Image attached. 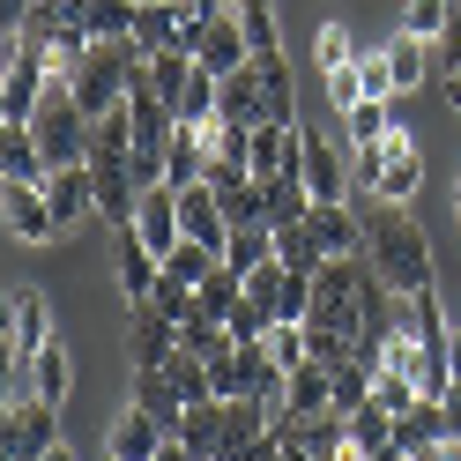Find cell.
Listing matches in <instances>:
<instances>
[{"instance_id":"1","label":"cell","mask_w":461,"mask_h":461,"mask_svg":"<svg viewBox=\"0 0 461 461\" xmlns=\"http://www.w3.org/2000/svg\"><path fill=\"white\" fill-rule=\"evenodd\" d=\"M365 253H372V268L387 276V291H394L402 305L439 291V276H431V246H424V230L410 223V209H394V201H372V216H365Z\"/></svg>"},{"instance_id":"2","label":"cell","mask_w":461,"mask_h":461,"mask_svg":"<svg viewBox=\"0 0 461 461\" xmlns=\"http://www.w3.org/2000/svg\"><path fill=\"white\" fill-rule=\"evenodd\" d=\"M350 179H357L372 201H394V209H410V194L424 186V157H417L410 127H387L372 149H350Z\"/></svg>"},{"instance_id":"3","label":"cell","mask_w":461,"mask_h":461,"mask_svg":"<svg viewBox=\"0 0 461 461\" xmlns=\"http://www.w3.org/2000/svg\"><path fill=\"white\" fill-rule=\"evenodd\" d=\"M31 134H38V149H45L52 171L60 164H90V112H82L75 82H52L45 90V104L31 112Z\"/></svg>"},{"instance_id":"4","label":"cell","mask_w":461,"mask_h":461,"mask_svg":"<svg viewBox=\"0 0 461 461\" xmlns=\"http://www.w3.org/2000/svg\"><path fill=\"white\" fill-rule=\"evenodd\" d=\"M52 447H60V439H52V402H8V410H0V454H8V461H45Z\"/></svg>"},{"instance_id":"5","label":"cell","mask_w":461,"mask_h":461,"mask_svg":"<svg viewBox=\"0 0 461 461\" xmlns=\"http://www.w3.org/2000/svg\"><path fill=\"white\" fill-rule=\"evenodd\" d=\"M171 357H179V321H171L164 305L141 298L134 321H127V365H134V372H164Z\"/></svg>"},{"instance_id":"6","label":"cell","mask_w":461,"mask_h":461,"mask_svg":"<svg viewBox=\"0 0 461 461\" xmlns=\"http://www.w3.org/2000/svg\"><path fill=\"white\" fill-rule=\"evenodd\" d=\"M45 342H52V298L23 283V291H8V365H31Z\"/></svg>"},{"instance_id":"7","label":"cell","mask_w":461,"mask_h":461,"mask_svg":"<svg viewBox=\"0 0 461 461\" xmlns=\"http://www.w3.org/2000/svg\"><path fill=\"white\" fill-rule=\"evenodd\" d=\"M112 276H120V298L127 305H141L164 283V261L149 253V239H141V230L127 223V230H112Z\"/></svg>"},{"instance_id":"8","label":"cell","mask_w":461,"mask_h":461,"mask_svg":"<svg viewBox=\"0 0 461 461\" xmlns=\"http://www.w3.org/2000/svg\"><path fill=\"white\" fill-rule=\"evenodd\" d=\"M305 239L321 246V261H342V253H365V223L350 216V201H312L305 209Z\"/></svg>"},{"instance_id":"9","label":"cell","mask_w":461,"mask_h":461,"mask_svg":"<svg viewBox=\"0 0 461 461\" xmlns=\"http://www.w3.org/2000/svg\"><path fill=\"white\" fill-rule=\"evenodd\" d=\"M298 179H305V194L312 201H350V157H342L335 149V141H321V134H312L305 127V164H298Z\"/></svg>"},{"instance_id":"10","label":"cell","mask_w":461,"mask_h":461,"mask_svg":"<svg viewBox=\"0 0 461 461\" xmlns=\"http://www.w3.org/2000/svg\"><path fill=\"white\" fill-rule=\"evenodd\" d=\"M134 230L149 239V253H157V261H171V246L186 239V223H179V186H149V194H141Z\"/></svg>"},{"instance_id":"11","label":"cell","mask_w":461,"mask_h":461,"mask_svg":"<svg viewBox=\"0 0 461 461\" xmlns=\"http://www.w3.org/2000/svg\"><path fill=\"white\" fill-rule=\"evenodd\" d=\"M45 201H52V216H60V230H75L82 216H97V171L90 164H60L45 179Z\"/></svg>"},{"instance_id":"12","label":"cell","mask_w":461,"mask_h":461,"mask_svg":"<svg viewBox=\"0 0 461 461\" xmlns=\"http://www.w3.org/2000/svg\"><path fill=\"white\" fill-rule=\"evenodd\" d=\"M171 439V431L149 417V410H141V402H127V410L120 417H112V439H104V454L112 461H157V447Z\"/></svg>"},{"instance_id":"13","label":"cell","mask_w":461,"mask_h":461,"mask_svg":"<svg viewBox=\"0 0 461 461\" xmlns=\"http://www.w3.org/2000/svg\"><path fill=\"white\" fill-rule=\"evenodd\" d=\"M0 201H8V230H15L23 246H52V239H60V216H52L45 186H8Z\"/></svg>"},{"instance_id":"14","label":"cell","mask_w":461,"mask_h":461,"mask_svg":"<svg viewBox=\"0 0 461 461\" xmlns=\"http://www.w3.org/2000/svg\"><path fill=\"white\" fill-rule=\"evenodd\" d=\"M223 424H230V402H186V417H179V431H171V439H179L194 461H216L223 454Z\"/></svg>"},{"instance_id":"15","label":"cell","mask_w":461,"mask_h":461,"mask_svg":"<svg viewBox=\"0 0 461 461\" xmlns=\"http://www.w3.org/2000/svg\"><path fill=\"white\" fill-rule=\"evenodd\" d=\"M52 179V164L38 149V134L31 127H0V186H45Z\"/></svg>"},{"instance_id":"16","label":"cell","mask_w":461,"mask_h":461,"mask_svg":"<svg viewBox=\"0 0 461 461\" xmlns=\"http://www.w3.org/2000/svg\"><path fill=\"white\" fill-rule=\"evenodd\" d=\"M194 60L209 68V75H239V68L253 60V45H246V31H239V15H230V8H223V15L209 23V31H201V45H194Z\"/></svg>"},{"instance_id":"17","label":"cell","mask_w":461,"mask_h":461,"mask_svg":"<svg viewBox=\"0 0 461 461\" xmlns=\"http://www.w3.org/2000/svg\"><path fill=\"white\" fill-rule=\"evenodd\" d=\"M179 223H186V239L216 246V253H223V239H230V216H223V201H216L209 179H201V186H179Z\"/></svg>"},{"instance_id":"18","label":"cell","mask_w":461,"mask_h":461,"mask_svg":"<svg viewBox=\"0 0 461 461\" xmlns=\"http://www.w3.org/2000/svg\"><path fill=\"white\" fill-rule=\"evenodd\" d=\"M387 75H394V97H410V90H424V82H431V68H439V60H431V38H410V31H394L387 45Z\"/></svg>"},{"instance_id":"19","label":"cell","mask_w":461,"mask_h":461,"mask_svg":"<svg viewBox=\"0 0 461 461\" xmlns=\"http://www.w3.org/2000/svg\"><path fill=\"white\" fill-rule=\"evenodd\" d=\"M216 112L230 127H261L268 120V97H261V75H253V60L239 68V75H223V97H216Z\"/></svg>"},{"instance_id":"20","label":"cell","mask_w":461,"mask_h":461,"mask_svg":"<svg viewBox=\"0 0 461 461\" xmlns=\"http://www.w3.org/2000/svg\"><path fill=\"white\" fill-rule=\"evenodd\" d=\"M394 439L410 447V454L439 447V439H447V402H431V394H424V402H410V410L394 417Z\"/></svg>"},{"instance_id":"21","label":"cell","mask_w":461,"mask_h":461,"mask_svg":"<svg viewBox=\"0 0 461 461\" xmlns=\"http://www.w3.org/2000/svg\"><path fill=\"white\" fill-rule=\"evenodd\" d=\"M31 387H38V402H52V410L75 394V357L60 350V342H45V350L31 357Z\"/></svg>"},{"instance_id":"22","label":"cell","mask_w":461,"mask_h":461,"mask_svg":"<svg viewBox=\"0 0 461 461\" xmlns=\"http://www.w3.org/2000/svg\"><path fill=\"white\" fill-rule=\"evenodd\" d=\"M261 261H276V230H268V223H230V239H223V268L253 276Z\"/></svg>"},{"instance_id":"23","label":"cell","mask_w":461,"mask_h":461,"mask_svg":"<svg viewBox=\"0 0 461 461\" xmlns=\"http://www.w3.org/2000/svg\"><path fill=\"white\" fill-rule=\"evenodd\" d=\"M283 410L291 417H328V365H291V387H283Z\"/></svg>"},{"instance_id":"24","label":"cell","mask_w":461,"mask_h":461,"mask_svg":"<svg viewBox=\"0 0 461 461\" xmlns=\"http://www.w3.org/2000/svg\"><path fill=\"white\" fill-rule=\"evenodd\" d=\"M134 402L149 410L164 431H179V417H186V402H179V387H171V372H134Z\"/></svg>"},{"instance_id":"25","label":"cell","mask_w":461,"mask_h":461,"mask_svg":"<svg viewBox=\"0 0 461 461\" xmlns=\"http://www.w3.org/2000/svg\"><path fill=\"white\" fill-rule=\"evenodd\" d=\"M216 268H223V253H216V246H201V239H179V246H171V261H164V276H171V283H186V291H201Z\"/></svg>"},{"instance_id":"26","label":"cell","mask_w":461,"mask_h":461,"mask_svg":"<svg viewBox=\"0 0 461 461\" xmlns=\"http://www.w3.org/2000/svg\"><path fill=\"white\" fill-rule=\"evenodd\" d=\"M365 402H372V365H365V357L335 365V372H328V410L350 417V410H365Z\"/></svg>"},{"instance_id":"27","label":"cell","mask_w":461,"mask_h":461,"mask_svg":"<svg viewBox=\"0 0 461 461\" xmlns=\"http://www.w3.org/2000/svg\"><path fill=\"white\" fill-rule=\"evenodd\" d=\"M239 31H246V45L253 52H283V23H276V0H239Z\"/></svg>"},{"instance_id":"28","label":"cell","mask_w":461,"mask_h":461,"mask_svg":"<svg viewBox=\"0 0 461 461\" xmlns=\"http://www.w3.org/2000/svg\"><path fill=\"white\" fill-rule=\"evenodd\" d=\"M82 23H90V38H134L141 0H90V8H82Z\"/></svg>"},{"instance_id":"29","label":"cell","mask_w":461,"mask_h":461,"mask_svg":"<svg viewBox=\"0 0 461 461\" xmlns=\"http://www.w3.org/2000/svg\"><path fill=\"white\" fill-rule=\"evenodd\" d=\"M342 127H350V149H372L394 120H387V97H357L350 112H342Z\"/></svg>"},{"instance_id":"30","label":"cell","mask_w":461,"mask_h":461,"mask_svg":"<svg viewBox=\"0 0 461 461\" xmlns=\"http://www.w3.org/2000/svg\"><path fill=\"white\" fill-rule=\"evenodd\" d=\"M164 372H171V387H179V402H209V394H216V380H209V357H194V350H179Z\"/></svg>"},{"instance_id":"31","label":"cell","mask_w":461,"mask_h":461,"mask_svg":"<svg viewBox=\"0 0 461 461\" xmlns=\"http://www.w3.org/2000/svg\"><path fill=\"white\" fill-rule=\"evenodd\" d=\"M372 402H380L387 417H402V410H410V402H424V394H417V380H410V372L380 365V372H372Z\"/></svg>"},{"instance_id":"32","label":"cell","mask_w":461,"mask_h":461,"mask_svg":"<svg viewBox=\"0 0 461 461\" xmlns=\"http://www.w3.org/2000/svg\"><path fill=\"white\" fill-rule=\"evenodd\" d=\"M312 60H321V75L350 68V60H357V38L342 31V23H321V31H312Z\"/></svg>"},{"instance_id":"33","label":"cell","mask_w":461,"mask_h":461,"mask_svg":"<svg viewBox=\"0 0 461 461\" xmlns=\"http://www.w3.org/2000/svg\"><path fill=\"white\" fill-rule=\"evenodd\" d=\"M216 97H223V75H209V68H194V82H186V97H179V127H194V120H209V112H216Z\"/></svg>"},{"instance_id":"34","label":"cell","mask_w":461,"mask_h":461,"mask_svg":"<svg viewBox=\"0 0 461 461\" xmlns=\"http://www.w3.org/2000/svg\"><path fill=\"white\" fill-rule=\"evenodd\" d=\"M342 424H350V439H357L365 454H380V447L394 439V417L380 410V402H365V410H350V417H342Z\"/></svg>"},{"instance_id":"35","label":"cell","mask_w":461,"mask_h":461,"mask_svg":"<svg viewBox=\"0 0 461 461\" xmlns=\"http://www.w3.org/2000/svg\"><path fill=\"white\" fill-rule=\"evenodd\" d=\"M268 357H276L283 372H291V365H305V357H312V342H305V321H276V328H268Z\"/></svg>"},{"instance_id":"36","label":"cell","mask_w":461,"mask_h":461,"mask_svg":"<svg viewBox=\"0 0 461 461\" xmlns=\"http://www.w3.org/2000/svg\"><path fill=\"white\" fill-rule=\"evenodd\" d=\"M312 312V268H283V298H276V321H305Z\"/></svg>"},{"instance_id":"37","label":"cell","mask_w":461,"mask_h":461,"mask_svg":"<svg viewBox=\"0 0 461 461\" xmlns=\"http://www.w3.org/2000/svg\"><path fill=\"white\" fill-rule=\"evenodd\" d=\"M447 15H454V0H410V8H402V31L410 38H439Z\"/></svg>"},{"instance_id":"38","label":"cell","mask_w":461,"mask_h":461,"mask_svg":"<svg viewBox=\"0 0 461 461\" xmlns=\"http://www.w3.org/2000/svg\"><path fill=\"white\" fill-rule=\"evenodd\" d=\"M276 261H283V268H321V246L305 239V223H291V230H276Z\"/></svg>"},{"instance_id":"39","label":"cell","mask_w":461,"mask_h":461,"mask_svg":"<svg viewBox=\"0 0 461 461\" xmlns=\"http://www.w3.org/2000/svg\"><path fill=\"white\" fill-rule=\"evenodd\" d=\"M357 60H365V52H357ZM357 60H350V68H335V75H321V90H328V104H335V112H350V104L365 97V75H357Z\"/></svg>"},{"instance_id":"40","label":"cell","mask_w":461,"mask_h":461,"mask_svg":"<svg viewBox=\"0 0 461 461\" xmlns=\"http://www.w3.org/2000/svg\"><path fill=\"white\" fill-rule=\"evenodd\" d=\"M431 60H439L447 75L461 68V0H454V15H447V31H439V38H431Z\"/></svg>"},{"instance_id":"41","label":"cell","mask_w":461,"mask_h":461,"mask_svg":"<svg viewBox=\"0 0 461 461\" xmlns=\"http://www.w3.org/2000/svg\"><path fill=\"white\" fill-rule=\"evenodd\" d=\"M447 431H454V439H461V380L447 387Z\"/></svg>"},{"instance_id":"42","label":"cell","mask_w":461,"mask_h":461,"mask_svg":"<svg viewBox=\"0 0 461 461\" xmlns=\"http://www.w3.org/2000/svg\"><path fill=\"white\" fill-rule=\"evenodd\" d=\"M157 461H194V454H186L179 439H164V447H157Z\"/></svg>"},{"instance_id":"43","label":"cell","mask_w":461,"mask_h":461,"mask_svg":"<svg viewBox=\"0 0 461 461\" xmlns=\"http://www.w3.org/2000/svg\"><path fill=\"white\" fill-rule=\"evenodd\" d=\"M439 90H447V104H454V112H461V68H454V75H447V82H439Z\"/></svg>"},{"instance_id":"44","label":"cell","mask_w":461,"mask_h":461,"mask_svg":"<svg viewBox=\"0 0 461 461\" xmlns=\"http://www.w3.org/2000/svg\"><path fill=\"white\" fill-rule=\"evenodd\" d=\"M447 372H454V380H461V335L447 342Z\"/></svg>"},{"instance_id":"45","label":"cell","mask_w":461,"mask_h":461,"mask_svg":"<svg viewBox=\"0 0 461 461\" xmlns=\"http://www.w3.org/2000/svg\"><path fill=\"white\" fill-rule=\"evenodd\" d=\"M45 461H75V454H68V447H52V454H45Z\"/></svg>"},{"instance_id":"46","label":"cell","mask_w":461,"mask_h":461,"mask_svg":"<svg viewBox=\"0 0 461 461\" xmlns=\"http://www.w3.org/2000/svg\"><path fill=\"white\" fill-rule=\"evenodd\" d=\"M454 230H461V186H454Z\"/></svg>"},{"instance_id":"47","label":"cell","mask_w":461,"mask_h":461,"mask_svg":"<svg viewBox=\"0 0 461 461\" xmlns=\"http://www.w3.org/2000/svg\"><path fill=\"white\" fill-rule=\"evenodd\" d=\"M223 8H239V0H223Z\"/></svg>"}]
</instances>
